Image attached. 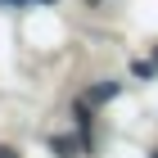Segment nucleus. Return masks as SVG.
Segmentation results:
<instances>
[{
	"label": "nucleus",
	"mask_w": 158,
	"mask_h": 158,
	"mask_svg": "<svg viewBox=\"0 0 158 158\" xmlns=\"http://www.w3.org/2000/svg\"><path fill=\"white\" fill-rule=\"evenodd\" d=\"M50 149L59 158H77V140H68V135H59V140H50Z\"/></svg>",
	"instance_id": "1"
},
{
	"label": "nucleus",
	"mask_w": 158,
	"mask_h": 158,
	"mask_svg": "<svg viewBox=\"0 0 158 158\" xmlns=\"http://www.w3.org/2000/svg\"><path fill=\"white\" fill-rule=\"evenodd\" d=\"M0 158H18V154H14V149H9V145H0Z\"/></svg>",
	"instance_id": "2"
},
{
	"label": "nucleus",
	"mask_w": 158,
	"mask_h": 158,
	"mask_svg": "<svg viewBox=\"0 0 158 158\" xmlns=\"http://www.w3.org/2000/svg\"><path fill=\"white\" fill-rule=\"evenodd\" d=\"M154 158H158V154H154Z\"/></svg>",
	"instance_id": "3"
}]
</instances>
